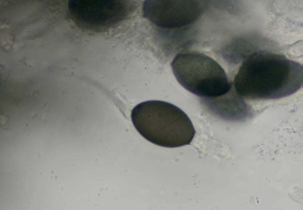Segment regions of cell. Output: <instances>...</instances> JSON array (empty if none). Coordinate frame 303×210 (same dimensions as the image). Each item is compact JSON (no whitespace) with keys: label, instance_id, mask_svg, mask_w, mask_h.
Returning a JSON list of instances; mask_svg holds the SVG:
<instances>
[{"label":"cell","instance_id":"cell-1","mask_svg":"<svg viewBox=\"0 0 303 210\" xmlns=\"http://www.w3.org/2000/svg\"><path fill=\"white\" fill-rule=\"evenodd\" d=\"M299 76L295 62L284 55L259 50L243 60L238 69L236 87L244 99H278L295 93Z\"/></svg>","mask_w":303,"mask_h":210},{"label":"cell","instance_id":"cell-2","mask_svg":"<svg viewBox=\"0 0 303 210\" xmlns=\"http://www.w3.org/2000/svg\"><path fill=\"white\" fill-rule=\"evenodd\" d=\"M131 117L142 136L160 146L173 148L189 144L195 133L186 114L166 101L150 100L139 103L132 110Z\"/></svg>","mask_w":303,"mask_h":210},{"label":"cell","instance_id":"cell-3","mask_svg":"<svg viewBox=\"0 0 303 210\" xmlns=\"http://www.w3.org/2000/svg\"><path fill=\"white\" fill-rule=\"evenodd\" d=\"M171 66L179 84L201 98L220 96L228 92L232 86V80L221 66L202 53L196 51L179 53Z\"/></svg>","mask_w":303,"mask_h":210},{"label":"cell","instance_id":"cell-4","mask_svg":"<svg viewBox=\"0 0 303 210\" xmlns=\"http://www.w3.org/2000/svg\"><path fill=\"white\" fill-rule=\"evenodd\" d=\"M199 2L185 0H146L144 17L162 29L172 30L189 25L201 13Z\"/></svg>","mask_w":303,"mask_h":210},{"label":"cell","instance_id":"cell-5","mask_svg":"<svg viewBox=\"0 0 303 210\" xmlns=\"http://www.w3.org/2000/svg\"><path fill=\"white\" fill-rule=\"evenodd\" d=\"M201 100L208 110L221 117L241 120L246 118L249 114L250 107L233 86L224 95L212 98H202Z\"/></svg>","mask_w":303,"mask_h":210}]
</instances>
